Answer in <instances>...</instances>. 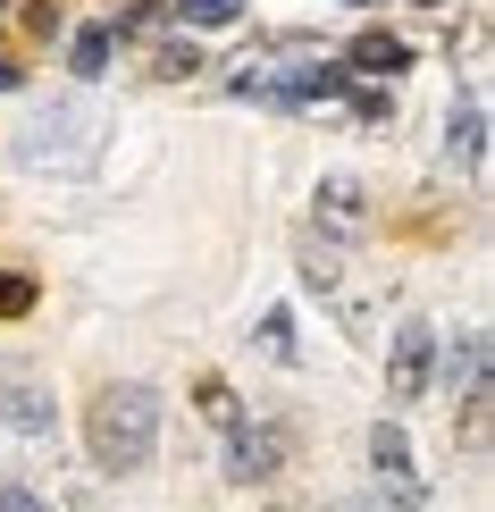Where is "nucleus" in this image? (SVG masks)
<instances>
[{
    "label": "nucleus",
    "mask_w": 495,
    "mask_h": 512,
    "mask_svg": "<svg viewBox=\"0 0 495 512\" xmlns=\"http://www.w3.org/2000/svg\"><path fill=\"white\" fill-rule=\"evenodd\" d=\"M101 135H110V110H101L93 93H68V101H51V110L17 135V160L26 168H93Z\"/></svg>",
    "instance_id": "nucleus-1"
},
{
    "label": "nucleus",
    "mask_w": 495,
    "mask_h": 512,
    "mask_svg": "<svg viewBox=\"0 0 495 512\" xmlns=\"http://www.w3.org/2000/svg\"><path fill=\"white\" fill-rule=\"evenodd\" d=\"M160 445V395L152 387H110L93 403V454L101 471H143Z\"/></svg>",
    "instance_id": "nucleus-2"
},
{
    "label": "nucleus",
    "mask_w": 495,
    "mask_h": 512,
    "mask_svg": "<svg viewBox=\"0 0 495 512\" xmlns=\"http://www.w3.org/2000/svg\"><path fill=\"white\" fill-rule=\"evenodd\" d=\"M428 353H437V336H428V328H403L395 336V403H412L428 387Z\"/></svg>",
    "instance_id": "nucleus-3"
},
{
    "label": "nucleus",
    "mask_w": 495,
    "mask_h": 512,
    "mask_svg": "<svg viewBox=\"0 0 495 512\" xmlns=\"http://www.w3.org/2000/svg\"><path fill=\"white\" fill-rule=\"evenodd\" d=\"M403 59H412V51H403L395 34H361V42H353V68H378V76H395Z\"/></svg>",
    "instance_id": "nucleus-4"
},
{
    "label": "nucleus",
    "mask_w": 495,
    "mask_h": 512,
    "mask_svg": "<svg viewBox=\"0 0 495 512\" xmlns=\"http://www.w3.org/2000/svg\"><path fill=\"white\" fill-rule=\"evenodd\" d=\"M370 454H378V471L395 479V487H412V445H403V429H378V437H370Z\"/></svg>",
    "instance_id": "nucleus-5"
},
{
    "label": "nucleus",
    "mask_w": 495,
    "mask_h": 512,
    "mask_svg": "<svg viewBox=\"0 0 495 512\" xmlns=\"http://www.w3.org/2000/svg\"><path fill=\"white\" fill-rule=\"evenodd\" d=\"M277 462V437H235V479H269Z\"/></svg>",
    "instance_id": "nucleus-6"
},
{
    "label": "nucleus",
    "mask_w": 495,
    "mask_h": 512,
    "mask_svg": "<svg viewBox=\"0 0 495 512\" xmlns=\"http://www.w3.org/2000/svg\"><path fill=\"white\" fill-rule=\"evenodd\" d=\"M76 68H84V76L110 68V34H101V26H84V34H76Z\"/></svg>",
    "instance_id": "nucleus-7"
},
{
    "label": "nucleus",
    "mask_w": 495,
    "mask_h": 512,
    "mask_svg": "<svg viewBox=\"0 0 495 512\" xmlns=\"http://www.w3.org/2000/svg\"><path fill=\"white\" fill-rule=\"evenodd\" d=\"M9 420H17V429H51V412H42L34 387H9Z\"/></svg>",
    "instance_id": "nucleus-8"
},
{
    "label": "nucleus",
    "mask_w": 495,
    "mask_h": 512,
    "mask_svg": "<svg viewBox=\"0 0 495 512\" xmlns=\"http://www.w3.org/2000/svg\"><path fill=\"white\" fill-rule=\"evenodd\" d=\"M177 9L193 17V26H235V17H244L235 0H177Z\"/></svg>",
    "instance_id": "nucleus-9"
},
{
    "label": "nucleus",
    "mask_w": 495,
    "mask_h": 512,
    "mask_svg": "<svg viewBox=\"0 0 495 512\" xmlns=\"http://www.w3.org/2000/svg\"><path fill=\"white\" fill-rule=\"evenodd\" d=\"M34 303V286H26V277H0V311H26Z\"/></svg>",
    "instance_id": "nucleus-10"
},
{
    "label": "nucleus",
    "mask_w": 495,
    "mask_h": 512,
    "mask_svg": "<svg viewBox=\"0 0 495 512\" xmlns=\"http://www.w3.org/2000/svg\"><path fill=\"white\" fill-rule=\"evenodd\" d=\"M0 512H42V504L26 496V487H0Z\"/></svg>",
    "instance_id": "nucleus-11"
},
{
    "label": "nucleus",
    "mask_w": 495,
    "mask_h": 512,
    "mask_svg": "<svg viewBox=\"0 0 495 512\" xmlns=\"http://www.w3.org/2000/svg\"><path fill=\"white\" fill-rule=\"evenodd\" d=\"M9 84H17V68H9V59H0V93H9Z\"/></svg>",
    "instance_id": "nucleus-12"
}]
</instances>
